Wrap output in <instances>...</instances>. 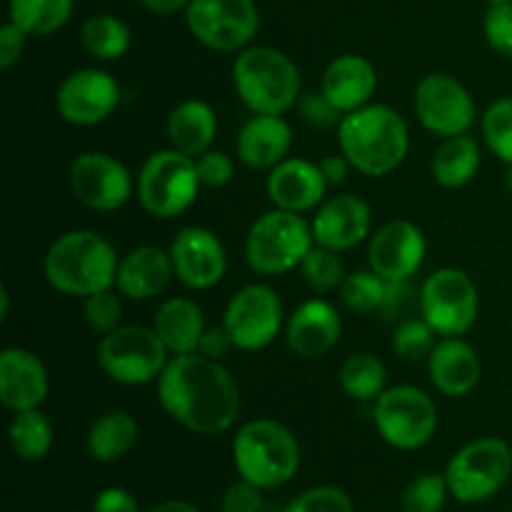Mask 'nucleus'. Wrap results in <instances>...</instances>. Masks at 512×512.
<instances>
[{
    "label": "nucleus",
    "mask_w": 512,
    "mask_h": 512,
    "mask_svg": "<svg viewBox=\"0 0 512 512\" xmlns=\"http://www.w3.org/2000/svg\"><path fill=\"white\" fill-rule=\"evenodd\" d=\"M315 245L335 250V253H345L363 243L373 230V210L358 195H333L325 198L323 205L315 210L313 220Z\"/></svg>",
    "instance_id": "19"
},
{
    "label": "nucleus",
    "mask_w": 512,
    "mask_h": 512,
    "mask_svg": "<svg viewBox=\"0 0 512 512\" xmlns=\"http://www.w3.org/2000/svg\"><path fill=\"white\" fill-rule=\"evenodd\" d=\"M93 512H140L138 500L123 488L100 490L93 503Z\"/></svg>",
    "instance_id": "48"
},
{
    "label": "nucleus",
    "mask_w": 512,
    "mask_h": 512,
    "mask_svg": "<svg viewBox=\"0 0 512 512\" xmlns=\"http://www.w3.org/2000/svg\"><path fill=\"white\" fill-rule=\"evenodd\" d=\"M313 245V228L303 215L273 208L250 225L245 235V260L253 273L273 278L300 268Z\"/></svg>",
    "instance_id": "6"
},
{
    "label": "nucleus",
    "mask_w": 512,
    "mask_h": 512,
    "mask_svg": "<svg viewBox=\"0 0 512 512\" xmlns=\"http://www.w3.org/2000/svg\"><path fill=\"white\" fill-rule=\"evenodd\" d=\"M173 278L175 270L170 250L158 248V245H138L120 258L115 290L130 300H153L165 293Z\"/></svg>",
    "instance_id": "25"
},
{
    "label": "nucleus",
    "mask_w": 512,
    "mask_h": 512,
    "mask_svg": "<svg viewBox=\"0 0 512 512\" xmlns=\"http://www.w3.org/2000/svg\"><path fill=\"white\" fill-rule=\"evenodd\" d=\"M155 385L160 408L190 433L220 435L240 415V388L220 360L173 355Z\"/></svg>",
    "instance_id": "1"
},
{
    "label": "nucleus",
    "mask_w": 512,
    "mask_h": 512,
    "mask_svg": "<svg viewBox=\"0 0 512 512\" xmlns=\"http://www.w3.org/2000/svg\"><path fill=\"white\" fill-rule=\"evenodd\" d=\"M235 95L253 115H285L300 100V68L270 45H248L230 68Z\"/></svg>",
    "instance_id": "4"
},
{
    "label": "nucleus",
    "mask_w": 512,
    "mask_h": 512,
    "mask_svg": "<svg viewBox=\"0 0 512 512\" xmlns=\"http://www.w3.org/2000/svg\"><path fill=\"white\" fill-rule=\"evenodd\" d=\"M153 328L170 355H190L198 353L208 323H205L203 308L193 298L178 295L160 303Z\"/></svg>",
    "instance_id": "27"
},
{
    "label": "nucleus",
    "mask_w": 512,
    "mask_h": 512,
    "mask_svg": "<svg viewBox=\"0 0 512 512\" xmlns=\"http://www.w3.org/2000/svg\"><path fill=\"white\" fill-rule=\"evenodd\" d=\"M120 105V85L108 70L80 68L65 75L55 93V110L75 128L105 123Z\"/></svg>",
    "instance_id": "16"
},
{
    "label": "nucleus",
    "mask_w": 512,
    "mask_h": 512,
    "mask_svg": "<svg viewBox=\"0 0 512 512\" xmlns=\"http://www.w3.org/2000/svg\"><path fill=\"white\" fill-rule=\"evenodd\" d=\"M283 512H353V500L335 485H318L290 500Z\"/></svg>",
    "instance_id": "41"
},
{
    "label": "nucleus",
    "mask_w": 512,
    "mask_h": 512,
    "mask_svg": "<svg viewBox=\"0 0 512 512\" xmlns=\"http://www.w3.org/2000/svg\"><path fill=\"white\" fill-rule=\"evenodd\" d=\"M438 338L440 335L423 318H405L395 325L390 345L398 358L408 360V363H420V360H428Z\"/></svg>",
    "instance_id": "38"
},
{
    "label": "nucleus",
    "mask_w": 512,
    "mask_h": 512,
    "mask_svg": "<svg viewBox=\"0 0 512 512\" xmlns=\"http://www.w3.org/2000/svg\"><path fill=\"white\" fill-rule=\"evenodd\" d=\"M338 293L348 310L358 315H373L380 313V308H383L385 295H388V280H383L370 268L353 270V273L345 275Z\"/></svg>",
    "instance_id": "35"
},
{
    "label": "nucleus",
    "mask_w": 512,
    "mask_h": 512,
    "mask_svg": "<svg viewBox=\"0 0 512 512\" xmlns=\"http://www.w3.org/2000/svg\"><path fill=\"white\" fill-rule=\"evenodd\" d=\"M185 23L200 45L218 53H240L260 28L255 0H190Z\"/></svg>",
    "instance_id": "12"
},
{
    "label": "nucleus",
    "mask_w": 512,
    "mask_h": 512,
    "mask_svg": "<svg viewBox=\"0 0 512 512\" xmlns=\"http://www.w3.org/2000/svg\"><path fill=\"white\" fill-rule=\"evenodd\" d=\"M233 348H235L233 338H230V333L225 330V325H210V328L205 330L203 340H200L198 353L205 355V358L220 360L223 355H228V350Z\"/></svg>",
    "instance_id": "49"
},
{
    "label": "nucleus",
    "mask_w": 512,
    "mask_h": 512,
    "mask_svg": "<svg viewBox=\"0 0 512 512\" xmlns=\"http://www.w3.org/2000/svg\"><path fill=\"white\" fill-rule=\"evenodd\" d=\"M413 285L410 280H403V283H388V295H385V303L380 308V313L388 320H405L410 318V310H413V303L420 305V290L418 295H413Z\"/></svg>",
    "instance_id": "46"
},
{
    "label": "nucleus",
    "mask_w": 512,
    "mask_h": 512,
    "mask_svg": "<svg viewBox=\"0 0 512 512\" xmlns=\"http://www.w3.org/2000/svg\"><path fill=\"white\" fill-rule=\"evenodd\" d=\"M263 490L258 485L248 483V480H235L223 495V503L220 510L223 512H260L263 508Z\"/></svg>",
    "instance_id": "44"
},
{
    "label": "nucleus",
    "mask_w": 512,
    "mask_h": 512,
    "mask_svg": "<svg viewBox=\"0 0 512 512\" xmlns=\"http://www.w3.org/2000/svg\"><path fill=\"white\" fill-rule=\"evenodd\" d=\"M298 108L300 115H303L310 125H318V128H328V125H335L343 120V113L325 98L323 90H320V93L300 95Z\"/></svg>",
    "instance_id": "45"
},
{
    "label": "nucleus",
    "mask_w": 512,
    "mask_h": 512,
    "mask_svg": "<svg viewBox=\"0 0 512 512\" xmlns=\"http://www.w3.org/2000/svg\"><path fill=\"white\" fill-rule=\"evenodd\" d=\"M483 33L495 53L512 58V3H490L483 18Z\"/></svg>",
    "instance_id": "42"
},
{
    "label": "nucleus",
    "mask_w": 512,
    "mask_h": 512,
    "mask_svg": "<svg viewBox=\"0 0 512 512\" xmlns=\"http://www.w3.org/2000/svg\"><path fill=\"white\" fill-rule=\"evenodd\" d=\"M488 3H512V0H488Z\"/></svg>",
    "instance_id": "55"
},
{
    "label": "nucleus",
    "mask_w": 512,
    "mask_h": 512,
    "mask_svg": "<svg viewBox=\"0 0 512 512\" xmlns=\"http://www.w3.org/2000/svg\"><path fill=\"white\" fill-rule=\"evenodd\" d=\"M218 135V115L205 100L188 98L173 108L168 118V140L170 148L180 153L198 158L210 145L215 143Z\"/></svg>",
    "instance_id": "28"
},
{
    "label": "nucleus",
    "mask_w": 512,
    "mask_h": 512,
    "mask_svg": "<svg viewBox=\"0 0 512 512\" xmlns=\"http://www.w3.org/2000/svg\"><path fill=\"white\" fill-rule=\"evenodd\" d=\"M8 315H10V293H8V288H0V320H8Z\"/></svg>",
    "instance_id": "53"
},
{
    "label": "nucleus",
    "mask_w": 512,
    "mask_h": 512,
    "mask_svg": "<svg viewBox=\"0 0 512 512\" xmlns=\"http://www.w3.org/2000/svg\"><path fill=\"white\" fill-rule=\"evenodd\" d=\"M233 463L243 480L260 490H275L298 475L300 443L278 420H250L233 438Z\"/></svg>",
    "instance_id": "5"
},
{
    "label": "nucleus",
    "mask_w": 512,
    "mask_h": 512,
    "mask_svg": "<svg viewBox=\"0 0 512 512\" xmlns=\"http://www.w3.org/2000/svg\"><path fill=\"white\" fill-rule=\"evenodd\" d=\"M428 240L413 220H390L370 235L368 268L388 283L413 280L425 263Z\"/></svg>",
    "instance_id": "17"
},
{
    "label": "nucleus",
    "mask_w": 512,
    "mask_h": 512,
    "mask_svg": "<svg viewBox=\"0 0 512 512\" xmlns=\"http://www.w3.org/2000/svg\"><path fill=\"white\" fill-rule=\"evenodd\" d=\"M223 325L238 350L255 353L268 348L285 325L283 300L265 283L243 285L225 305Z\"/></svg>",
    "instance_id": "13"
},
{
    "label": "nucleus",
    "mask_w": 512,
    "mask_h": 512,
    "mask_svg": "<svg viewBox=\"0 0 512 512\" xmlns=\"http://www.w3.org/2000/svg\"><path fill=\"white\" fill-rule=\"evenodd\" d=\"M203 188L195 170V158L180 150H155L135 178V198L153 218L173 220L198 200Z\"/></svg>",
    "instance_id": "7"
},
{
    "label": "nucleus",
    "mask_w": 512,
    "mask_h": 512,
    "mask_svg": "<svg viewBox=\"0 0 512 512\" xmlns=\"http://www.w3.org/2000/svg\"><path fill=\"white\" fill-rule=\"evenodd\" d=\"M8 440L13 453L20 460H43L50 453L55 440L53 423L48 420V415L40 408L35 410H20L13 415L8 428Z\"/></svg>",
    "instance_id": "34"
},
{
    "label": "nucleus",
    "mask_w": 512,
    "mask_h": 512,
    "mask_svg": "<svg viewBox=\"0 0 512 512\" xmlns=\"http://www.w3.org/2000/svg\"><path fill=\"white\" fill-rule=\"evenodd\" d=\"M428 375L433 388L445 398H465L483 378L480 355L468 340L440 338L428 355Z\"/></svg>",
    "instance_id": "23"
},
{
    "label": "nucleus",
    "mask_w": 512,
    "mask_h": 512,
    "mask_svg": "<svg viewBox=\"0 0 512 512\" xmlns=\"http://www.w3.org/2000/svg\"><path fill=\"white\" fill-rule=\"evenodd\" d=\"M25 40H28V33H23L10 20L0 25V68L10 70L15 63H20L25 53Z\"/></svg>",
    "instance_id": "47"
},
{
    "label": "nucleus",
    "mask_w": 512,
    "mask_h": 512,
    "mask_svg": "<svg viewBox=\"0 0 512 512\" xmlns=\"http://www.w3.org/2000/svg\"><path fill=\"white\" fill-rule=\"evenodd\" d=\"M480 160H483V153L473 135H453V138L440 140V145L435 148L433 160H430V175L440 188H465L478 175Z\"/></svg>",
    "instance_id": "29"
},
{
    "label": "nucleus",
    "mask_w": 512,
    "mask_h": 512,
    "mask_svg": "<svg viewBox=\"0 0 512 512\" xmlns=\"http://www.w3.org/2000/svg\"><path fill=\"white\" fill-rule=\"evenodd\" d=\"M50 393V375L43 360L25 348L0 353V403L13 413L35 410Z\"/></svg>",
    "instance_id": "22"
},
{
    "label": "nucleus",
    "mask_w": 512,
    "mask_h": 512,
    "mask_svg": "<svg viewBox=\"0 0 512 512\" xmlns=\"http://www.w3.org/2000/svg\"><path fill=\"white\" fill-rule=\"evenodd\" d=\"M480 130L490 153L505 165H512V95L488 105L480 120Z\"/></svg>",
    "instance_id": "37"
},
{
    "label": "nucleus",
    "mask_w": 512,
    "mask_h": 512,
    "mask_svg": "<svg viewBox=\"0 0 512 512\" xmlns=\"http://www.w3.org/2000/svg\"><path fill=\"white\" fill-rule=\"evenodd\" d=\"M373 423L380 438L395 450H420L438 430V408L425 390L393 385L373 403Z\"/></svg>",
    "instance_id": "9"
},
{
    "label": "nucleus",
    "mask_w": 512,
    "mask_h": 512,
    "mask_svg": "<svg viewBox=\"0 0 512 512\" xmlns=\"http://www.w3.org/2000/svg\"><path fill=\"white\" fill-rule=\"evenodd\" d=\"M75 0H10L8 20L28 35H53L73 18Z\"/></svg>",
    "instance_id": "33"
},
{
    "label": "nucleus",
    "mask_w": 512,
    "mask_h": 512,
    "mask_svg": "<svg viewBox=\"0 0 512 512\" xmlns=\"http://www.w3.org/2000/svg\"><path fill=\"white\" fill-rule=\"evenodd\" d=\"M145 512H200L193 503H185V500H165V503L153 505Z\"/></svg>",
    "instance_id": "52"
},
{
    "label": "nucleus",
    "mask_w": 512,
    "mask_h": 512,
    "mask_svg": "<svg viewBox=\"0 0 512 512\" xmlns=\"http://www.w3.org/2000/svg\"><path fill=\"white\" fill-rule=\"evenodd\" d=\"M265 190L275 208L303 215L323 205L330 185L320 170V163L305 158H285L283 163L268 170Z\"/></svg>",
    "instance_id": "20"
},
{
    "label": "nucleus",
    "mask_w": 512,
    "mask_h": 512,
    "mask_svg": "<svg viewBox=\"0 0 512 512\" xmlns=\"http://www.w3.org/2000/svg\"><path fill=\"white\" fill-rule=\"evenodd\" d=\"M450 488L445 475L425 473L418 475L408 483L403 493L405 512H443L445 500H448Z\"/></svg>",
    "instance_id": "39"
},
{
    "label": "nucleus",
    "mask_w": 512,
    "mask_h": 512,
    "mask_svg": "<svg viewBox=\"0 0 512 512\" xmlns=\"http://www.w3.org/2000/svg\"><path fill=\"white\" fill-rule=\"evenodd\" d=\"M413 108L420 125L438 138L470 133L478 108L470 90L455 75L428 73L415 85Z\"/></svg>",
    "instance_id": "14"
},
{
    "label": "nucleus",
    "mask_w": 512,
    "mask_h": 512,
    "mask_svg": "<svg viewBox=\"0 0 512 512\" xmlns=\"http://www.w3.org/2000/svg\"><path fill=\"white\" fill-rule=\"evenodd\" d=\"M418 310L440 338H463L478 320V288L465 270L440 268L420 285Z\"/></svg>",
    "instance_id": "11"
},
{
    "label": "nucleus",
    "mask_w": 512,
    "mask_h": 512,
    "mask_svg": "<svg viewBox=\"0 0 512 512\" xmlns=\"http://www.w3.org/2000/svg\"><path fill=\"white\" fill-rule=\"evenodd\" d=\"M512 475V448L500 438H478L463 445L445 468L450 495L458 503H485Z\"/></svg>",
    "instance_id": "10"
},
{
    "label": "nucleus",
    "mask_w": 512,
    "mask_h": 512,
    "mask_svg": "<svg viewBox=\"0 0 512 512\" xmlns=\"http://www.w3.org/2000/svg\"><path fill=\"white\" fill-rule=\"evenodd\" d=\"M340 388L358 403H375L388 388V370L373 353H353L338 370Z\"/></svg>",
    "instance_id": "32"
},
{
    "label": "nucleus",
    "mask_w": 512,
    "mask_h": 512,
    "mask_svg": "<svg viewBox=\"0 0 512 512\" xmlns=\"http://www.w3.org/2000/svg\"><path fill=\"white\" fill-rule=\"evenodd\" d=\"M140 8L153 15H175L190 5V0H138Z\"/></svg>",
    "instance_id": "51"
},
{
    "label": "nucleus",
    "mask_w": 512,
    "mask_h": 512,
    "mask_svg": "<svg viewBox=\"0 0 512 512\" xmlns=\"http://www.w3.org/2000/svg\"><path fill=\"white\" fill-rule=\"evenodd\" d=\"M338 148L360 175L383 178L408 158V123L393 105L368 103L343 115L338 123Z\"/></svg>",
    "instance_id": "2"
},
{
    "label": "nucleus",
    "mask_w": 512,
    "mask_h": 512,
    "mask_svg": "<svg viewBox=\"0 0 512 512\" xmlns=\"http://www.w3.org/2000/svg\"><path fill=\"white\" fill-rule=\"evenodd\" d=\"M508 188H510V193H512V165H508Z\"/></svg>",
    "instance_id": "54"
},
{
    "label": "nucleus",
    "mask_w": 512,
    "mask_h": 512,
    "mask_svg": "<svg viewBox=\"0 0 512 512\" xmlns=\"http://www.w3.org/2000/svg\"><path fill=\"white\" fill-rule=\"evenodd\" d=\"M83 318L88 328L98 335L113 333L118 325H123V303H120V293L115 288L103 290V293L88 295L83 300Z\"/></svg>",
    "instance_id": "40"
},
{
    "label": "nucleus",
    "mask_w": 512,
    "mask_h": 512,
    "mask_svg": "<svg viewBox=\"0 0 512 512\" xmlns=\"http://www.w3.org/2000/svg\"><path fill=\"white\" fill-rule=\"evenodd\" d=\"M80 48L100 63H110V60L123 58L130 50V28L125 20H120L113 13H98L90 15L83 25H80Z\"/></svg>",
    "instance_id": "31"
},
{
    "label": "nucleus",
    "mask_w": 512,
    "mask_h": 512,
    "mask_svg": "<svg viewBox=\"0 0 512 512\" xmlns=\"http://www.w3.org/2000/svg\"><path fill=\"white\" fill-rule=\"evenodd\" d=\"M68 183L75 198L98 213H115L135 195V180L128 165L103 150L80 153L70 163Z\"/></svg>",
    "instance_id": "15"
},
{
    "label": "nucleus",
    "mask_w": 512,
    "mask_h": 512,
    "mask_svg": "<svg viewBox=\"0 0 512 512\" xmlns=\"http://www.w3.org/2000/svg\"><path fill=\"white\" fill-rule=\"evenodd\" d=\"M300 275H303L305 283L310 285V290H315L318 295L333 293L343 285L345 280V265L340 253L335 250L323 248V245H313L310 253L305 255V260L300 263Z\"/></svg>",
    "instance_id": "36"
},
{
    "label": "nucleus",
    "mask_w": 512,
    "mask_h": 512,
    "mask_svg": "<svg viewBox=\"0 0 512 512\" xmlns=\"http://www.w3.org/2000/svg\"><path fill=\"white\" fill-rule=\"evenodd\" d=\"M293 128L283 115H250L235 138V155L250 170H273L290 158Z\"/></svg>",
    "instance_id": "24"
},
{
    "label": "nucleus",
    "mask_w": 512,
    "mask_h": 512,
    "mask_svg": "<svg viewBox=\"0 0 512 512\" xmlns=\"http://www.w3.org/2000/svg\"><path fill=\"white\" fill-rule=\"evenodd\" d=\"M320 170H323L330 188H335V185H343L345 180H348V173L353 170V165H350V160L345 158L343 153H338V155H325V158L320 160Z\"/></svg>",
    "instance_id": "50"
},
{
    "label": "nucleus",
    "mask_w": 512,
    "mask_h": 512,
    "mask_svg": "<svg viewBox=\"0 0 512 512\" xmlns=\"http://www.w3.org/2000/svg\"><path fill=\"white\" fill-rule=\"evenodd\" d=\"M173 355L163 345L155 328L118 325L98 343V365L113 383L148 385L158 383Z\"/></svg>",
    "instance_id": "8"
},
{
    "label": "nucleus",
    "mask_w": 512,
    "mask_h": 512,
    "mask_svg": "<svg viewBox=\"0 0 512 512\" xmlns=\"http://www.w3.org/2000/svg\"><path fill=\"white\" fill-rule=\"evenodd\" d=\"M195 170L203 188H225L235 178V160L223 150H205L195 158Z\"/></svg>",
    "instance_id": "43"
},
{
    "label": "nucleus",
    "mask_w": 512,
    "mask_h": 512,
    "mask_svg": "<svg viewBox=\"0 0 512 512\" xmlns=\"http://www.w3.org/2000/svg\"><path fill=\"white\" fill-rule=\"evenodd\" d=\"M343 335L338 308L325 298L300 303L285 320V343L298 358L315 360L328 355Z\"/></svg>",
    "instance_id": "21"
},
{
    "label": "nucleus",
    "mask_w": 512,
    "mask_h": 512,
    "mask_svg": "<svg viewBox=\"0 0 512 512\" xmlns=\"http://www.w3.org/2000/svg\"><path fill=\"white\" fill-rule=\"evenodd\" d=\"M320 90L340 113L348 115L373 103V95L378 90V70L365 55H338L325 68Z\"/></svg>",
    "instance_id": "26"
},
{
    "label": "nucleus",
    "mask_w": 512,
    "mask_h": 512,
    "mask_svg": "<svg viewBox=\"0 0 512 512\" xmlns=\"http://www.w3.org/2000/svg\"><path fill=\"white\" fill-rule=\"evenodd\" d=\"M120 255L95 230H68L50 243L43 258V275L53 290L68 298L85 300L88 295L115 288Z\"/></svg>",
    "instance_id": "3"
},
{
    "label": "nucleus",
    "mask_w": 512,
    "mask_h": 512,
    "mask_svg": "<svg viewBox=\"0 0 512 512\" xmlns=\"http://www.w3.org/2000/svg\"><path fill=\"white\" fill-rule=\"evenodd\" d=\"M175 280L188 290H210L225 278L228 255L218 235L200 225H188L170 243Z\"/></svg>",
    "instance_id": "18"
},
{
    "label": "nucleus",
    "mask_w": 512,
    "mask_h": 512,
    "mask_svg": "<svg viewBox=\"0 0 512 512\" xmlns=\"http://www.w3.org/2000/svg\"><path fill=\"white\" fill-rule=\"evenodd\" d=\"M138 435L140 425L133 415L125 410H108L93 420L88 438H85V448L95 463H115L135 448Z\"/></svg>",
    "instance_id": "30"
}]
</instances>
